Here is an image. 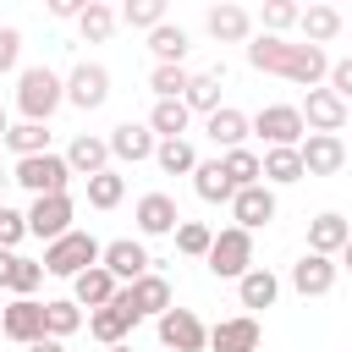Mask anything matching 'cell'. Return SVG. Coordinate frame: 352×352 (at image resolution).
I'll return each instance as SVG.
<instances>
[{"label":"cell","instance_id":"obj_55","mask_svg":"<svg viewBox=\"0 0 352 352\" xmlns=\"http://www.w3.org/2000/svg\"><path fill=\"white\" fill-rule=\"evenodd\" d=\"M160 352H170V346H160Z\"/></svg>","mask_w":352,"mask_h":352},{"label":"cell","instance_id":"obj_4","mask_svg":"<svg viewBox=\"0 0 352 352\" xmlns=\"http://www.w3.org/2000/svg\"><path fill=\"white\" fill-rule=\"evenodd\" d=\"M204 264H209V275H214V280H242V275L253 270V231H242V226L214 231V242H209Z\"/></svg>","mask_w":352,"mask_h":352},{"label":"cell","instance_id":"obj_16","mask_svg":"<svg viewBox=\"0 0 352 352\" xmlns=\"http://www.w3.org/2000/svg\"><path fill=\"white\" fill-rule=\"evenodd\" d=\"M121 292H126V302H132V314H138V319H148V314L160 319V314L170 308V280H165V275H154V270H148V275H138V280H126Z\"/></svg>","mask_w":352,"mask_h":352},{"label":"cell","instance_id":"obj_13","mask_svg":"<svg viewBox=\"0 0 352 352\" xmlns=\"http://www.w3.org/2000/svg\"><path fill=\"white\" fill-rule=\"evenodd\" d=\"M99 264L116 275V280H138V275H148V248L143 242H132V236H116V242H104V253H99Z\"/></svg>","mask_w":352,"mask_h":352},{"label":"cell","instance_id":"obj_26","mask_svg":"<svg viewBox=\"0 0 352 352\" xmlns=\"http://www.w3.org/2000/svg\"><path fill=\"white\" fill-rule=\"evenodd\" d=\"M297 28H302V38H308V44H319V50H324V44H330V38L341 33V11H336V6H319V0H314V6H302Z\"/></svg>","mask_w":352,"mask_h":352},{"label":"cell","instance_id":"obj_38","mask_svg":"<svg viewBox=\"0 0 352 352\" xmlns=\"http://www.w3.org/2000/svg\"><path fill=\"white\" fill-rule=\"evenodd\" d=\"M77 28H82V38H88V44H104V38L116 33V11H110L104 0H94V6L77 16Z\"/></svg>","mask_w":352,"mask_h":352},{"label":"cell","instance_id":"obj_14","mask_svg":"<svg viewBox=\"0 0 352 352\" xmlns=\"http://www.w3.org/2000/svg\"><path fill=\"white\" fill-rule=\"evenodd\" d=\"M297 110H302L308 132H341V126H346V99H336L330 88H308V99H302Z\"/></svg>","mask_w":352,"mask_h":352},{"label":"cell","instance_id":"obj_25","mask_svg":"<svg viewBox=\"0 0 352 352\" xmlns=\"http://www.w3.org/2000/svg\"><path fill=\"white\" fill-rule=\"evenodd\" d=\"M148 50H154V60H160V66H182V60H187V50H192V38H187V28L160 22V28H148Z\"/></svg>","mask_w":352,"mask_h":352},{"label":"cell","instance_id":"obj_10","mask_svg":"<svg viewBox=\"0 0 352 352\" xmlns=\"http://www.w3.org/2000/svg\"><path fill=\"white\" fill-rule=\"evenodd\" d=\"M297 160H302V176H336L346 165V143L336 132H308L297 143Z\"/></svg>","mask_w":352,"mask_h":352},{"label":"cell","instance_id":"obj_46","mask_svg":"<svg viewBox=\"0 0 352 352\" xmlns=\"http://www.w3.org/2000/svg\"><path fill=\"white\" fill-rule=\"evenodd\" d=\"M330 94L336 99H352V55L346 60H330Z\"/></svg>","mask_w":352,"mask_h":352},{"label":"cell","instance_id":"obj_11","mask_svg":"<svg viewBox=\"0 0 352 352\" xmlns=\"http://www.w3.org/2000/svg\"><path fill=\"white\" fill-rule=\"evenodd\" d=\"M132 324H138V314H132L126 292H116L104 308H88V330H94V341H104V346L126 341V336H132Z\"/></svg>","mask_w":352,"mask_h":352},{"label":"cell","instance_id":"obj_20","mask_svg":"<svg viewBox=\"0 0 352 352\" xmlns=\"http://www.w3.org/2000/svg\"><path fill=\"white\" fill-rule=\"evenodd\" d=\"M346 236H352V226H346V214H336V209H324V214L308 220V253L336 258V253L346 248Z\"/></svg>","mask_w":352,"mask_h":352},{"label":"cell","instance_id":"obj_21","mask_svg":"<svg viewBox=\"0 0 352 352\" xmlns=\"http://www.w3.org/2000/svg\"><path fill=\"white\" fill-rule=\"evenodd\" d=\"M292 286H297L302 297H324V292L336 286V258H324V253H302V258L292 264Z\"/></svg>","mask_w":352,"mask_h":352},{"label":"cell","instance_id":"obj_51","mask_svg":"<svg viewBox=\"0 0 352 352\" xmlns=\"http://www.w3.org/2000/svg\"><path fill=\"white\" fill-rule=\"evenodd\" d=\"M341 264H346V270H352V236H346V248H341Z\"/></svg>","mask_w":352,"mask_h":352},{"label":"cell","instance_id":"obj_48","mask_svg":"<svg viewBox=\"0 0 352 352\" xmlns=\"http://www.w3.org/2000/svg\"><path fill=\"white\" fill-rule=\"evenodd\" d=\"M28 352H66V341H55V336H38V341H28Z\"/></svg>","mask_w":352,"mask_h":352},{"label":"cell","instance_id":"obj_39","mask_svg":"<svg viewBox=\"0 0 352 352\" xmlns=\"http://www.w3.org/2000/svg\"><path fill=\"white\" fill-rule=\"evenodd\" d=\"M187 82H192V72H187V66H154V72H148L154 99H182V94H187Z\"/></svg>","mask_w":352,"mask_h":352},{"label":"cell","instance_id":"obj_24","mask_svg":"<svg viewBox=\"0 0 352 352\" xmlns=\"http://www.w3.org/2000/svg\"><path fill=\"white\" fill-rule=\"evenodd\" d=\"M66 165H72V176L110 170V143H104V138H94V132H77V138H72V148H66Z\"/></svg>","mask_w":352,"mask_h":352},{"label":"cell","instance_id":"obj_37","mask_svg":"<svg viewBox=\"0 0 352 352\" xmlns=\"http://www.w3.org/2000/svg\"><path fill=\"white\" fill-rule=\"evenodd\" d=\"M220 170L231 176V187H253V182H264V170H258V154H253V148H226Z\"/></svg>","mask_w":352,"mask_h":352},{"label":"cell","instance_id":"obj_42","mask_svg":"<svg viewBox=\"0 0 352 352\" xmlns=\"http://www.w3.org/2000/svg\"><path fill=\"white\" fill-rule=\"evenodd\" d=\"M38 280H44V264H33V258H22V253H16V264H11V280H6V286H11L16 297H33V292H38Z\"/></svg>","mask_w":352,"mask_h":352},{"label":"cell","instance_id":"obj_6","mask_svg":"<svg viewBox=\"0 0 352 352\" xmlns=\"http://www.w3.org/2000/svg\"><path fill=\"white\" fill-rule=\"evenodd\" d=\"M248 126H253L270 148H297V143L308 138V121H302V110H297V104H264Z\"/></svg>","mask_w":352,"mask_h":352},{"label":"cell","instance_id":"obj_9","mask_svg":"<svg viewBox=\"0 0 352 352\" xmlns=\"http://www.w3.org/2000/svg\"><path fill=\"white\" fill-rule=\"evenodd\" d=\"M104 99H110V72H104L99 60H77L72 77H66V104H77V110H99Z\"/></svg>","mask_w":352,"mask_h":352},{"label":"cell","instance_id":"obj_33","mask_svg":"<svg viewBox=\"0 0 352 352\" xmlns=\"http://www.w3.org/2000/svg\"><path fill=\"white\" fill-rule=\"evenodd\" d=\"M154 165H160L165 176H192L198 154H192V143H187V138H160V148H154Z\"/></svg>","mask_w":352,"mask_h":352},{"label":"cell","instance_id":"obj_15","mask_svg":"<svg viewBox=\"0 0 352 352\" xmlns=\"http://www.w3.org/2000/svg\"><path fill=\"white\" fill-rule=\"evenodd\" d=\"M176 226H182V209H176L170 192H143L138 198V231L143 236H170Z\"/></svg>","mask_w":352,"mask_h":352},{"label":"cell","instance_id":"obj_35","mask_svg":"<svg viewBox=\"0 0 352 352\" xmlns=\"http://www.w3.org/2000/svg\"><path fill=\"white\" fill-rule=\"evenodd\" d=\"M72 330H82V308H77L72 297H50V302H44V336L66 341Z\"/></svg>","mask_w":352,"mask_h":352},{"label":"cell","instance_id":"obj_43","mask_svg":"<svg viewBox=\"0 0 352 352\" xmlns=\"http://www.w3.org/2000/svg\"><path fill=\"white\" fill-rule=\"evenodd\" d=\"M297 16H302V6H297V0H264V28H270V33L297 28Z\"/></svg>","mask_w":352,"mask_h":352},{"label":"cell","instance_id":"obj_45","mask_svg":"<svg viewBox=\"0 0 352 352\" xmlns=\"http://www.w3.org/2000/svg\"><path fill=\"white\" fill-rule=\"evenodd\" d=\"M16 60H22V33L16 28H0V77L16 72Z\"/></svg>","mask_w":352,"mask_h":352},{"label":"cell","instance_id":"obj_8","mask_svg":"<svg viewBox=\"0 0 352 352\" xmlns=\"http://www.w3.org/2000/svg\"><path fill=\"white\" fill-rule=\"evenodd\" d=\"M160 346H170V352H204L209 330H204V319L192 308H165L160 314Z\"/></svg>","mask_w":352,"mask_h":352},{"label":"cell","instance_id":"obj_22","mask_svg":"<svg viewBox=\"0 0 352 352\" xmlns=\"http://www.w3.org/2000/svg\"><path fill=\"white\" fill-rule=\"evenodd\" d=\"M209 346H214V352H258V319H253V314L220 319V324L209 330Z\"/></svg>","mask_w":352,"mask_h":352},{"label":"cell","instance_id":"obj_49","mask_svg":"<svg viewBox=\"0 0 352 352\" xmlns=\"http://www.w3.org/2000/svg\"><path fill=\"white\" fill-rule=\"evenodd\" d=\"M11 264H16V253H11V248H0V286L11 280Z\"/></svg>","mask_w":352,"mask_h":352},{"label":"cell","instance_id":"obj_12","mask_svg":"<svg viewBox=\"0 0 352 352\" xmlns=\"http://www.w3.org/2000/svg\"><path fill=\"white\" fill-rule=\"evenodd\" d=\"M231 214H236V226H242V231L270 226V220H275V187H270V182L236 187V192H231Z\"/></svg>","mask_w":352,"mask_h":352},{"label":"cell","instance_id":"obj_27","mask_svg":"<svg viewBox=\"0 0 352 352\" xmlns=\"http://www.w3.org/2000/svg\"><path fill=\"white\" fill-rule=\"evenodd\" d=\"M204 132L220 143V148H242V138L253 132L248 126V116L242 110H231V104H220V110H209V121H204Z\"/></svg>","mask_w":352,"mask_h":352},{"label":"cell","instance_id":"obj_36","mask_svg":"<svg viewBox=\"0 0 352 352\" xmlns=\"http://www.w3.org/2000/svg\"><path fill=\"white\" fill-rule=\"evenodd\" d=\"M88 182V204L94 209H116L121 198H126V176L121 170H94V176H82Z\"/></svg>","mask_w":352,"mask_h":352},{"label":"cell","instance_id":"obj_41","mask_svg":"<svg viewBox=\"0 0 352 352\" xmlns=\"http://www.w3.org/2000/svg\"><path fill=\"white\" fill-rule=\"evenodd\" d=\"M121 22L126 28H160L165 22V0H121Z\"/></svg>","mask_w":352,"mask_h":352},{"label":"cell","instance_id":"obj_5","mask_svg":"<svg viewBox=\"0 0 352 352\" xmlns=\"http://www.w3.org/2000/svg\"><path fill=\"white\" fill-rule=\"evenodd\" d=\"M11 182L16 187H28L33 198L38 192H66V182H72V165H66V154H28V160H16V170H11Z\"/></svg>","mask_w":352,"mask_h":352},{"label":"cell","instance_id":"obj_53","mask_svg":"<svg viewBox=\"0 0 352 352\" xmlns=\"http://www.w3.org/2000/svg\"><path fill=\"white\" fill-rule=\"evenodd\" d=\"M6 182H11V176H6V170H0V192H6Z\"/></svg>","mask_w":352,"mask_h":352},{"label":"cell","instance_id":"obj_32","mask_svg":"<svg viewBox=\"0 0 352 352\" xmlns=\"http://www.w3.org/2000/svg\"><path fill=\"white\" fill-rule=\"evenodd\" d=\"M6 148H11L16 160L44 154V148H50V121H16V126L6 132Z\"/></svg>","mask_w":352,"mask_h":352},{"label":"cell","instance_id":"obj_54","mask_svg":"<svg viewBox=\"0 0 352 352\" xmlns=\"http://www.w3.org/2000/svg\"><path fill=\"white\" fill-rule=\"evenodd\" d=\"M319 6H336V0H319Z\"/></svg>","mask_w":352,"mask_h":352},{"label":"cell","instance_id":"obj_2","mask_svg":"<svg viewBox=\"0 0 352 352\" xmlns=\"http://www.w3.org/2000/svg\"><path fill=\"white\" fill-rule=\"evenodd\" d=\"M66 104V77H55L50 66H22L16 72V110L22 121H50Z\"/></svg>","mask_w":352,"mask_h":352},{"label":"cell","instance_id":"obj_47","mask_svg":"<svg viewBox=\"0 0 352 352\" xmlns=\"http://www.w3.org/2000/svg\"><path fill=\"white\" fill-rule=\"evenodd\" d=\"M88 6H94V0H44V11H50V16H82Z\"/></svg>","mask_w":352,"mask_h":352},{"label":"cell","instance_id":"obj_40","mask_svg":"<svg viewBox=\"0 0 352 352\" xmlns=\"http://www.w3.org/2000/svg\"><path fill=\"white\" fill-rule=\"evenodd\" d=\"M170 236H176V248H182L187 258H204V253H209V242H214V231H209L204 220H182Z\"/></svg>","mask_w":352,"mask_h":352},{"label":"cell","instance_id":"obj_52","mask_svg":"<svg viewBox=\"0 0 352 352\" xmlns=\"http://www.w3.org/2000/svg\"><path fill=\"white\" fill-rule=\"evenodd\" d=\"M110 352H132V346H126V341H116V346H110Z\"/></svg>","mask_w":352,"mask_h":352},{"label":"cell","instance_id":"obj_30","mask_svg":"<svg viewBox=\"0 0 352 352\" xmlns=\"http://www.w3.org/2000/svg\"><path fill=\"white\" fill-rule=\"evenodd\" d=\"M220 77H226V66H214V72H198V77L187 82V94H182V104H187V110H198V116H209V110H220Z\"/></svg>","mask_w":352,"mask_h":352},{"label":"cell","instance_id":"obj_19","mask_svg":"<svg viewBox=\"0 0 352 352\" xmlns=\"http://www.w3.org/2000/svg\"><path fill=\"white\" fill-rule=\"evenodd\" d=\"M116 292H121V280H116L104 264H88L82 275H72V302H77V308H104Z\"/></svg>","mask_w":352,"mask_h":352},{"label":"cell","instance_id":"obj_29","mask_svg":"<svg viewBox=\"0 0 352 352\" xmlns=\"http://www.w3.org/2000/svg\"><path fill=\"white\" fill-rule=\"evenodd\" d=\"M236 297H242V308H270V302L280 297V280H275L264 264H253V270L236 280Z\"/></svg>","mask_w":352,"mask_h":352},{"label":"cell","instance_id":"obj_23","mask_svg":"<svg viewBox=\"0 0 352 352\" xmlns=\"http://www.w3.org/2000/svg\"><path fill=\"white\" fill-rule=\"evenodd\" d=\"M204 28H209V38H214V44H242V38L253 33V22H248V11H242V6H231V0H220V6H209V16H204Z\"/></svg>","mask_w":352,"mask_h":352},{"label":"cell","instance_id":"obj_28","mask_svg":"<svg viewBox=\"0 0 352 352\" xmlns=\"http://www.w3.org/2000/svg\"><path fill=\"white\" fill-rule=\"evenodd\" d=\"M192 192H198L204 204H231L236 187H231V176L220 170V160H198V165H192Z\"/></svg>","mask_w":352,"mask_h":352},{"label":"cell","instance_id":"obj_31","mask_svg":"<svg viewBox=\"0 0 352 352\" xmlns=\"http://www.w3.org/2000/svg\"><path fill=\"white\" fill-rule=\"evenodd\" d=\"M187 116H192V110H187L182 99H154L148 132H154V138H182V132H187Z\"/></svg>","mask_w":352,"mask_h":352},{"label":"cell","instance_id":"obj_1","mask_svg":"<svg viewBox=\"0 0 352 352\" xmlns=\"http://www.w3.org/2000/svg\"><path fill=\"white\" fill-rule=\"evenodd\" d=\"M248 66L253 72H270V77H286V82H302V88H319L330 77V55L319 44H286L280 33H258L248 44Z\"/></svg>","mask_w":352,"mask_h":352},{"label":"cell","instance_id":"obj_34","mask_svg":"<svg viewBox=\"0 0 352 352\" xmlns=\"http://www.w3.org/2000/svg\"><path fill=\"white\" fill-rule=\"evenodd\" d=\"M258 170H264V182H270V187H286V182H302V160H297V148H264V160H258Z\"/></svg>","mask_w":352,"mask_h":352},{"label":"cell","instance_id":"obj_18","mask_svg":"<svg viewBox=\"0 0 352 352\" xmlns=\"http://www.w3.org/2000/svg\"><path fill=\"white\" fill-rule=\"evenodd\" d=\"M104 143H110L116 160H132V165H138V160H154V148H160V138L148 132V121H121Z\"/></svg>","mask_w":352,"mask_h":352},{"label":"cell","instance_id":"obj_44","mask_svg":"<svg viewBox=\"0 0 352 352\" xmlns=\"http://www.w3.org/2000/svg\"><path fill=\"white\" fill-rule=\"evenodd\" d=\"M22 236H28V214L0 204V248H11V253H16V242H22Z\"/></svg>","mask_w":352,"mask_h":352},{"label":"cell","instance_id":"obj_17","mask_svg":"<svg viewBox=\"0 0 352 352\" xmlns=\"http://www.w3.org/2000/svg\"><path fill=\"white\" fill-rule=\"evenodd\" d=\"M0 330H6L16 346L38 341V336H44V302H33V297H16L11 308H0Z\"/></svg>","mask_w":352,"mask_h":352},{"label":"cell","instance_id":"obj_3","mask_svg":"<svg viewBox=\"0 0 352 352\" xmlns=\"http://www.w3.org/2000/svg\"><path fill=\"white\" fill-rule=\"evenodd\" d=\"M99 253H104V242L94 236V231H66V236H55V242H44V275H82L88 264H99Z\"/></svg>","mask_w":352,"mask_h":352},{"label":"cell","instance_id":"obj_50","mask_svg":"<svg viewBox=\"0 0 352 352\" xmlns=\"http://www.w3.org/2000/svg\"><path fill=\"white\" fill-rule=\"evenodd\" d=\"M6 132H11V116H6V104H0V143H6Z\"/></svg>","mask_w":352,"mask_h":352},{"label":"cell","instance_id":"obj_7","mask_svg":"<svg viewBox=\"0 0 352 352\" xmlns=\"http://www.w3.org/2000/svg\"><path fill=\"white\" fill-rule=\"evenodd\" d=\"M72 192H38L33 198V209H28V236H44V242H55V236H66L72 231Z\"/></svg>","mask_w":352,"mask_h":352}]
</instances>
